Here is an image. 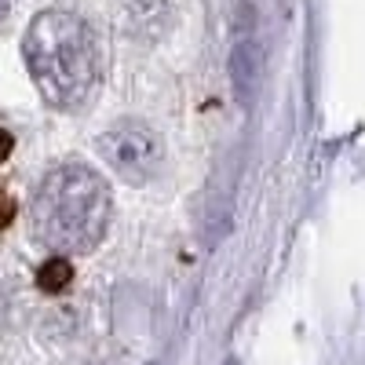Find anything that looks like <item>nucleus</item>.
I'll use <instances>...</instances> for the list:
<instances>
[{
    "mask_svg": "<svg viewBox=\"0 0 365 365\" xmlns=\"http://www.w3.org/2000/svg\"><path fill=\"white\" fill-rule=\"evenodd\" d=\"M26 70L55 110L84 106L99 88V44L91 26L63 8L41 11L22 37Z\"/></svg>",
    "mask_w": 365,
    "mask_h": 365,
    "instance_id": "1",
    "label": "nucleus"
},
{
    "mask_svg": "<svg viewBox=\"0 0 365 365\" xmlns=\"http://www.w3.org/2000/svg\"><path fill=\"white\" fill-rule=\"evenodd\" d=\"M113 197L99 172L88 165H55L29 205V230L55 256L91 252L110 227Z\"/></svg>",
    "mask_w": 365,
    "mask_h": 365,
    "instance_id": "2",
    "label": "nucleus"
},
{
    "mask_svg": "<svg viewBox=\"0 0 365 365\" xmlns=\"http://www.w3.org/2000/svg\"><path fill=\"white\" fill-rule=\"evenodd\" d=\"M99 158L106 161V168L120 182H128V187H146L161 168V139L146 120L125 117V120H117V125H110L99 135Z\"/></svg>",
    "mask_w": 365,
    "mask_h": 365,
    "instance_id": "3",
    "label": "nucleus"
},
{
    "mask_svg": "<svg viewBox=\"0 0 365 365\" xmlns=\"http://www.w3.org/2000/svg\"><path fill=\"white\" fill-rule=\"evenodd\" d=\"M259 77H263V55L256 41H237L230 51V84H234V96L241 106H252L256 103V91H259Z\"/></svg>",
    "mask_w": 365,
    "mask_h": 365,
    "instance_id": "4",
    "label": "nucleus"
},
{
    "mask_svg": "<svg viewBox=\"0 0 365 365\" xmlns=\"http://www.w3.org/2000/svg\"><path fill=\"white\" fill-rule=\"evenodd\" d=\"M70 282H73V267H70V259H66V256H51V259H44V263H41V270H37V285H41L48 296L66 292V289H70Z\"/></svg>",
    "mask_w": 365,
    "mask_h": 365,
    "instance_id": "5",
    "label": "nucleus"
},
{
    "mask_svg": "<svg viewBox=\"0 0 365 365\" xmlns=\"http://www.w3.org/2000/svg\"><path fill=\"white\" fill-rule=\"evenodd\" d=\"M15 220V197L8 190H0V230H8Z\"/></svg>",
    "mask_w": 365,
    "mask_h": 365,
    "instance_id": "6",
    "label": "nucleus"
},
{
    "mask_svg": "<svg viewBox=\"0 0 365 365\" xmlns=\"http://www.w3.org/2000/svg\"><path fill=\"white\" fill-rule=\"evenodd\" d=\"M11 146H15V143H11V135H8L4 128H0V165L8 161V154H11Z\"/></svg>",
    "mask_w": 365,
    "mask_h": 365,
    "instance_id": "7",
    "label": "nucleus"
},
{
    "mask_svg": "<svg viewBox=\"0 0 365 365\" xmlns=\"http://www.w3.org/2000/svg\"><path fill=\"white\" fill-rule=\"evenodd\" d=\"M8 4H11V0H0V19H4V15H8Z\"/></svg>",
    "mask_w": 365,
    "mask_h": 365,
    "instance_id": "8",
    "label": "nucleus"
}]
</instances>
